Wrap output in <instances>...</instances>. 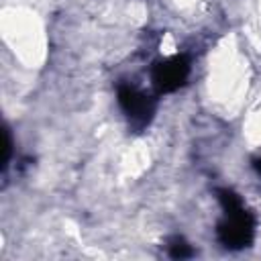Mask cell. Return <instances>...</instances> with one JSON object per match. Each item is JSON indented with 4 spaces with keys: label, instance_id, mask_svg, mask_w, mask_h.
Segmentation results:
<instances>
[{
    "label": "cell",
    "instance_id": "1",
    "mask_svg": "<svg viewBox=\"0 0 261 261\" xmlns=\"http://www.w3.org/2000/svg\"><path fill=\"white\" fill-rule=\"evenodd\" d=\"M253 218L245 208L228 212L226 218L218 224V239L228 249L247 247L253 239Z\"/></svg>",
    "mask_w": 261,
    "mask_h": 261
},
{
    "label": "cell",
    "instance_id": "2",
    "mask_svg": "<svg viewBox=\"0 0 261 261\" xmlns=\"http://www.w3.org/2000/svg\"><path fill=\"white\" fill-rule=\"evenodd\" d=\"M118 104L135 128H143L155 112V100L133 86L118 88Z\"/></svg>",
    "mask_w": 261,
    "mask_h": 261
},
{
    "label": "cell",
    "instance_id": "3",
    "mask_svg": "<svg viewBox=\"0 0 261 261\" xmlns=\"http://www.w3.org/2000/svg\"><path fill=\"white\" fill-rule=\"evenodd\" d=\"M190 73V63L186 57L175 55L169 59H163L153 69V82L159 92H173L177 90Z\"/></svg>",
    "mask_w": 261,
    "mask_h": 261
},
{
    "label": "cell",
    "instance_id": "4",
    "mask_svg": "<svg viewBox=\"0 0 261 261\" xmlns=\"http://www.w3.org/2000/svg\"><path fill=\"white\" fill-rule=\"evenodd\" d=\"M169 255L175 257V259L190 257V255H192V247H190L181 237H173V239L169 241Z\"/></svg>",
    "mask_w": 261,
    "mask_h": 261
},
{
    "label": "cell",
    "instance_id": "5",
    "mask_svg": "<svg viewBox=\"0 0 261 261\" xmlns=\"http://www.w3.org/2000/svg\"><path fill=\"white\" fill-rule=\"evenodd\" d=\"M253 165H255V169H257V171H259V173H261V159H257V161H255V163H253Z\"/></svg>",
    "mask_w": 261,
    "mask_h": 261
}]
</instances>
